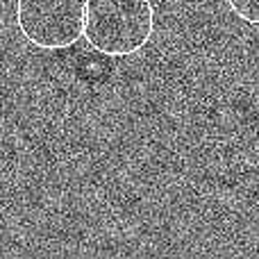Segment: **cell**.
Wrapping results in <instances>:
<instances>
[{
    "label": "cell",
    "mask_w": 259,
    "mask_h": 259,
    "mask_svg": "<svg viewBox=\"0 0 259 259\" xmlns=\"http://www.w3.org/2000/svg\"><path fill=\"white\" fill-rule=\"evenodd\" d=\"M230 12L248 25H259V0H225Z\"/></svg>",
    "instance_id": "obj_3"
},
{
    "label": "cell",
    "mask_w": 259,
    "mask_h": 259,
    "mask_svg": "<svg viewBox=\"0 0 259 259\" xmlns=\"http://www.w3.org/2000/svg\"><path fill=\"white\" fill-rule=\"evenodd\" d=\"M16 30L36 50H66L80 41L87 0H16Z\"/></svg>",
    "instance_id": "obj_2"
},
{
    "label": "cell",
    "mask_w": 259,
    "mask_h": 259,
    "mask_svg": "<svg viewBox=\"0 0 259 259\" xmlns=\"http://www.w3.org/2000/svg\"><path fill=\"white\" fill-rule=\"evenodd\" d=\"M155 34L150 0H87V44L105 57L137 55Z\"/></svg>",
    "instance_id": "obj_1"
}]
</instances>
